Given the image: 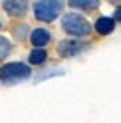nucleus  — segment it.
<instances>
[{"label": "nucleus", "instance_id": "12", "mask_svg": "<svg viewBox=\"0 0 121 123\" xmlns=\"http://www.w3.org/2000/svg\"><path fill=\"white\" fill-rule=\"evenodd\" d=\"M114 21H121V6L115 9V15H114Z\"/></svg>", "mask_w": 121, "mask_h": 123}, {"label": "nucleus", "instance_id": "2", "mask_svg": "<svg viewBox=\"0 0 121 123\" xmlns=\"http://www.w3.org/2000/svg\"><path fill=\"white\" fill-rule=\"evenodd\" d=\"M61 9H63V2L60 0H41L34 4V17L41 23H52L61 13Z\"/></svg>", "mask_w": 121, "mask_h": 123}, {"label": "nucleus", "instance_id": "6", "mask_svg": "<svg viewBox=\"0 0 121 123\" xmlns=\"http://www.w3.org/2000/svg\"><path fill=\"white\" fill-rule=\"evenodd\" d=\"M30 41L36 49H43V47L50 41V32L47 30V28H36V30H32V34H30Z\"/></svg>", "mask_w": 121, "mask_h": 123}, {"label": "nucleus", "instance_id": "10", "mask_svg": "<svg viewBox=\"0 0 121 123\" xmlns=\"http://www.w3.org/2000/svg\"><path fill=\"white\" fill-rule=\"evenodd\" d=\"M9 52H11V43L6 37H0V60H4Z\"/></svg>", "mask_w": 121, "mask_h": 123}, {"label": "nucleus", "instance_id": "11", "mask_svg": "<svg viewBox=\"0 0 121 123\" xmlns=\"http://www.w3.org/2000/svg\"><path fill=\"white\" fill-rule=\"evenodd\" d=\"M13 34H15L17 39H24V37H26V34H28V26H26V24H19V26H15Z\"/></svg>", "mask_w": 121, "mask_h": 123}, {"label": "nucleus", "instance_id": "4", "mask_svg": "<svg viewBox=\"0 0 121 123\" xmlns=\"http://www.w3.org/2000/svg\"><path fill=\"white\" fill-rule=\"evenodd\" d=\"M84 49H88V43L78 41V39H65V41H60L58 54H60L61 58H73L76 54H80Z\"/></svg>", "mask_w": 121, "mask_h": 123}, {"label": "nucleus", "instance_id": "9", "mask_svg": "<svg viewBox=\"0 0 121 123\" xmlns=\"http://www.w3.org/2000/svg\"><path fill=\"white\" fill-rule=\"evenodd\" d=\"M69 6L71 8H78V9H86V11H90V9H97L99 8V2L97 0H91V2H76V0H73V2H69Z\"/></svg>", "mask_w": 121, "mask_h": 123}, {"label": "nucleus", "instance_id": "1", "mask_svg": "<svg viewBox=\"0 0 121 123\" xmlns=\"http://www.w3.org/2000/svg\"><path fill=\"white\" fill-rule=\"evenodd\" d=\"M61 28L65 34L73 36V37H86L90 36L91 26L88 23V19L82 17L80 13H67L61 17Z\"/></svg>", "mask_w": 121, "mask_h": 123}, {"label": "nucleus", "instance_id": "8", "mask_svg": "<svg viewBox=\"0 0 121 123\" xmlns=\"http://www.w3.org/2000/svg\"><path fill=\"white\" fill-rule=\"evenodd\" d=\"M47 60V50L45 49H34L28 56V62H30L32 65H41L43 62Z\"/></svg>", "mask_w": 121, "mask_h": 123}, {"label": "nucleus", "instance_id": "7", "mask_svg": "<svg viewBox=\"0 0 121 123\" xmlns=\"http://www.w3.org/2000/svg\"><path fill=\"white\" fill-rule=\"evenodd\" d=\"M28 8V4L23 2V0H8V2H4V9L8 11V15L11 17H19L23 15L24 11Z\"/></svg>", "mask_w": 121, "mask_h": 123}, {"label": "nucleus", "instance_id": "5", "mask_svg": "<svg viewBox=\"0 0 121 123\" xmlns=\"http://www.w3.org/2000/svg\"><path fill=\"white\" fill-rule=\"evenodd\" d=\"M95 32H97L99 36H108V34H112L114 28H115V21H114V17H99L97 21H95Z\"/></svg>", "mask_w": 121, "mask_h": 123}, {"label": "nucleus", "instance_id": "13", "mask_svg": "<svg viewBox=\"0 0 121 123\" xmlns=\"http://www.w3.org/2000/svg\"><path fill=\"white\" fill-rule=\"evenodd\" d=\"M0 26H2V21H0Z\"/></svg>", "mask_w": 121, "mask_h": 123}, {"label": "nucleus", "instance_id": "3", "mask_svg": "<svg viewBox=\"0 0 121 123\" xmlns=\"http://www.w3.org/2000/svg\"><path fill=\"white\" fill-rule=\"evenodd\" d=\"M32 75L30 67L23 63V62H11L6 63L2 69H0V80L6 82V84H13V82H21Z\"/></svg>", "mask_w": 121, "mask_h": 123}]
</instances>
